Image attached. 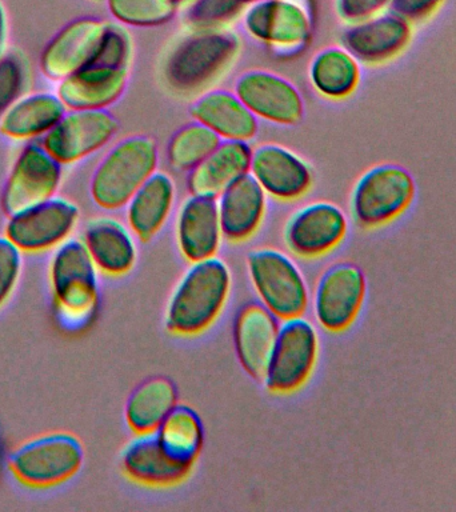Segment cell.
<instances>
[{"instance_id":"836d02e7","label":"cell","mask_w":456,"mask_h":512,"mask_svg":"<svg viewBox=\"0 0 456 512\" xmlns=\"http://www.w3.org/2000/svg\"><path fill=\"white\" fill-rule=\"evenodd\" d=\"M244 0H192L183 12L188 30L226 28L246 10Z\"/></svg>"},{"instance_id":"4dcf8cb0","label":"cell","mask_w":456,"mask_h":512,"mask_svg":"<svg viewBox=\"0 0 456 512\" xmlns=\"http://www.w3.org/2000/svg\"><path fill=\"white\" fill-rule=\"evenodd\" d=\"M164 450L180 462L195 464L204 444V426L198 412L186 404H176L155 432Z\"/></svg>"},{"instance_id":"4316f807","label":"cell","mask_w":456,"mask_h":512,"mask_svg":"<svg viewBox=\"0 0 456 512\" xmlns=\"http://www.w3.org/2000/svg\"><path fill=\"white\" fill-rule=\"evenodd\" d=\"M176 203V184L171 175L156 171L128 200L127 226L136 239L148 242L166 226Z\"/></svg>"},{"instance_id":"2e32d148","label":"cell","mask_w":456,"mask_h":512,"mask_svg":"<svg viewBox=\"0 0 456 512\" xmlns=\"http://www.w3.org/2000/svg\"><path fill=\"white\" fill-rule=\"evenodd\" d=\"M414 26L394 12L347 24L340 36V44L350 51L360 64L386 66L395 62L410 48L414 39Z\"/></svg>"},{"instance_id":"ab89813d","label":"cell","mask_w":456,"mask_h":512,"mask_svg":"<svg viewBox=\"0 0 456 512\" xmlns=\"http://www.w3.org/2000/svg\"><path fill=\"white\" fill-rule=\"evenodd\" d=\"M8 22L6 10L0 2V56L7 51Z\"/></svg>"},{"instance_id":"7402d4cb","label":"cell","mask_w":456,"mask_h":512,"mask_svg":"<svg viewBox=\"0 0 456 512\" xmlns=\"http://www.w3.org/2000/svg\"><path fill=\"white\" fill-rule=\"evenodd\" d=\"M80 239L100 274L119 278L135 267L138 260L136 236L119 219L96 216L88 220Z\"/></svg>"},{"instance_id":"f546056e","label":"cell","mask_w":456,"mask_h":512,"mask_svg":"<svg viewBox=\"0 0 456 512\" xmlns=\"http://www.w3.org/2000/svg\"><path fill=\"white\" fill-rule=\"evenodd\" d=\"M178 404V391L170 379L156 376L140 383L128 396L124 416L135 435L154 434Z\"/></svg>"},{"instance_id":"5b68a950","label":"cell","mask_w":456,"mask_h":512,"mask_svg":"<svg viewBox=\"0 0 456 512\" xmlns=\"http://www.w3.org/2000/svg\"><path fill=\"white\" fill-rule=\"evenodd\" d=\"M83 443L66 431L47 432L18 444L8 456V470L16 482L34 490H47L75 478L82 470Z\"/></svg>"},{"instance_id":"e575fe53","label":"cell","mask_w":456,"mask_h":512,"mask_svg":"<svg viewBox=\"0 0 456 512\" xmlns=\"http://www.w3.org/2000/svg\"><path fill=\"white\" fill-rule=\"evenodd\" d=\"M31 86L30 63L23 52L11 50L0 56V118Z\"/></svg>"},{"instance_id":"f1b7e54d","label":"cell","mask_w":456,"mask_h":512,"mask_svg":"<svg viewBox=\"0 0 456 512\" xmlns=\"http://www.w3.org/2000/svg\"><path fill=\"white\" fill-rule=\"evenodd\" d=\"M308 78L316 94L332 102H342L358 90L362 68L342 44L328 46L316 52L311 59Z\"/></svg>"},{"instance_id":"9c48e42d","label":"cell","mask_w":456,"mask_h":512,"mask_svg":"<svg viewBox=\"0 0 456 512\" xmlns=\"http://www.w3.org/2000/svg\"><path fill=\"white\" fill-rule=\"evenodd\" d=\"M319 350L320 339L314 323L303 316L282 320L262 380L264 386L278 395L299 391L314 374Z\"/></svg>"},{"instance_id":"52a82bcc","label":"cell","mask_w":456,"mask_h":512,"mask_svg":"<svg viewBox=\"0 0 456 512\" xmlns=\"http://www.w3.org/2000/svg\"><path fill=\"white\" fill-rule=\"evenodd\" d=\"M247 271L259 303L280 320L306 314L310 287L299 264L287 252L272 247L256 248L248 252Z\"/></svg>"},{"instance_id":"d4e9b609","label":"cell","mask_w":456,"mask_h":512,"mask_svg":"<svg viewBox=\"0 0 456 512\" xmlns=\"http://www.w3.org/2000/svg\"><path fill=\"white\" fill-rule=\"evenodd\" d=\"M268 196L250 174L228 187L216 199L224 239L242 243L262 226Z\"/></svg>"},{"instance_id":"ba28073f","label":"cell","mask_w":456,"mask_h":512,"mask_svg":"<svg viewBox=\"0 0 456 512\" xmlns=\"http://www.w3.org/2000/svg\"><path fill=\"white\" fill-rule=\"evenodd\" d=\"M243 27L274 54L291 58L310 44L314 18L307 0H258L247 4Z\"/></svg>"},{"instance_id":"603a6c76","label":"cell","mask_w":456,"mask_h":512,"mask_svg":"<svg viewBox=\"0 0 456 512\" xmlns=\"http://www.w3.org/2000/svg\"><path fill=\"white\" fill-rule=\"evenodd\" d=\"M128 83V68L87 64L60 80L58 92L67 110H108L118 102Z\"/></svg>"},{"instance_id":"b9f144b4","label":"cell","mask_w":456,"mask_h":512,"mask_svg":"<svg viewBox=\"0 0 456 512\" xmlns=\"http://www.w3.org/2000/svg\"><path fill=\"white\" fill-rule=\"evenodd\" d=\"M247 4L258 2V0H244Z\"/></svg>"},{"instance_id":"277c9868","label":"cell","mask_w":456,"mask_h":512,"mask_svg":"<svg viewBox=\"0 0 456 512\" xmlns=\"http://www.w3.org/2000/svg\"><path fill=\"white\" fill-rule=\"evenodd\" d=\"M99 275L82 239H68L52 251L48 264L51 298L67 330H79L94 316L100 299Z\"/></svg>"},{"instance_id":"44dd1931","label":"cell","mask_w":456,"mask_h":512,"mask_svg":"<svg viewBox=\"0 0 456 512\" xmlns=\"http://www.w3.org/2000/svg\"><path fill=\"white\" fill-rule=\"evenodd\" d=\"M120 467L131 482L152 488L178 486L190 476L194 464L172 458L158 436L136 435L120 454Z\"/></svg>"},{"instance_id":"8fae6325","label":"cell","mask_w":456,"mask_h":512,"mask_svg":"<svg viewBox=\"0 0 456 512\" xmlns=\"http://www.w3.org/2000/svg\"><path fill=\"white\" fill-rule=\"evenodd\" d=\"M80 220L75 202L62 196L8 216L4 235L23 254H43L72 238Z\"/></svg>"},{"instance_id":"7a4b0ae2","label":"cell","mask_w":456,"mask_h":512,"mask_svg":"<svg viewBox=\"0 0 456 512\" xmlns=\"http://www.w3.org/2000/svg\"><path fill=\"white\" fill-rule=\"evenodd\" d=\"M240 39L226 28L190 30L164 60V80L178 94H195L220 78L238 58Z\"/></svg>"},{"instance_id":"e0dca14e","label":"cell","mask_w":456,"mask_h":512,"mask_svg":"<svg viewBox=\"0 0 456 512\" xmlns=\"http://www.w3.org/2000/svg\"><path fill=\"white\" fill-rule=\"evenodd\" d=\"M250 175L268 198L279 202L303 198L314 183L310 164L291 148L276 143L252 148Z\"/></svg>"},{"instance_id":"d590c367","label":"cell","mask_w":456,"mask_h":512,"mask_svg":"<svg viewBox=\"0 0 456 512\" xmlns=\"http://www.w3.org/2000/svg\"><path fill=\"white\" fill-rule=\"evenodd\" d=\"M132 58L131 35L122 24L107 22L98 54L92 63L112 67H130Z\"/></svg>"},{"instance_id":"d6986e66","label":"cell","mask_w":456,"mask_h":512,"mask_svg":"<svg viewBox=\"0 0 456 512\" xmlns=\"http://www.w3.org/2000/svg\"><path fill=\"white\" fill-rule=\"evenodd\" d=\"M175 239L190 263L218 255L224 236L216 199L192 194L184 199L176 212Z\"/></svg>"},{"instance_id":"30bf717a","label":"cell","mask_w":456,"mask_h":512,"mask_svg":"<svg viewBox=\"0 0 456 512\" xmlns=\"http://www.w3.org/2000/svg\"><path fill=\"white\" fill-rule=\"evenodd\" d=\"M367 296V279L352 262L331 264L320 274L311 295L312 314L324 331L340 334L356 322Z\"/></svg>"},{"instance_id":"1f68e13d","label":"cell","mask_w":456,"mask_h":512,"mask_svg":"<svg viewBox=\"0 0 456 512\" xmlns=\"http://www.w3.org/2000/svg\"><path fill=\"white\" fill-rule=\"evenodd\" d=\"M222 139L210 128L192 120L172 134L166 148V159L172 170L190 172L218 147Z\"/></svg>"},{"instance_id":"9a60e30c","label":"cell","mask_w":456,"mask_h":512,"mask_svg":"<svg viewBox=\"0 0 456 512\" xmlns=\"http://www.w3.org/2000/svg\"><path fill=\"white\" fill-rule=\"evenodd\" d=\"M234 92L258 120L296 126L304 116V99L290 79L267 70H248L235 80Z\"/></svg>"},{"instance_id":"cb8c5ba5","label":"cell","mask_w":456,"mask_h":512,"mask_svg":"<svg viewBox=\"0 0 456 512\" xmlns=\"http://www.w3.org/2000/svg\"><path fill=\"white\" fill-rule=\"evenodd\" d=\"M252 148L250 142L222 140L202 163L188 172L190 194L218 199L228 187L250 174Z\"/></svg>"},{"instance_id":"5bb4252c","label":"cell","mask_w":456,"mask_h":512,"mask_svg":"<svg viewBox=\"0 0 456 512\" xmlns=\"http://www.w3.org/2000/svg\"><path fill=\"white\" fill-rule=\"evenodd\" d=\"M348 226L347 214L342 207L318 200L292 212L284 224L283 240L292 255L319 259L344 242Z\"/></svg>"},{"instance_id":"ffe728a7","label":"cell","mask_w":456,"mask_h":512,"mask_svg":"<svg viewBox=\"0 0 456 512\" xmlns=\"http://www.w3.org/2000/svg\"><path fill=\"white\" fill-rule=\"evenodd\" d=\"M280 322L259 302L246 303L236 312L232 328L236 356L243 370L254 379L263 380L266 374Z\"/></svg>"},{"instance_id":"4fadbf2b","label":"cell","mask_w":456,"mask_h":512,"mask_svg":"<svg viewBox=\"0 0 456 512\" xmlns=\"http://www.w3.org/2000/svg\"><path fill=\"white\" fill-rule=\"evenodd\" d=\"M120 123L108 110H67L40 142L60 164L70 166L114 143Z\"/></svg>"},{"instance_id":"83f0119b","label":"cell","mask_w":456,"mask_h":512,"mask_svg":"<svg viewBox=\"0 0 456 512\" xmlns=\"http://www.w3.org/2000/svg\"><path fill=\"white\" fill-rule=\"evenodd\" d=\"M66 111L54 92H27L0 118V134L16 142H40Z\"/></svg>"},{"instance_id":"3957f363","label":"cell","mask_w":456,"mask_h":512,"mask_svg":"<svg viewBox=\"0 0 456 512\" xmlns=\"http://www.w3.org/2000/svg\"><path fill=\"white\" fill-rule=\"evenodd\" d=\"M159 146L150 135L124 136L107 148L90 179L92 202L104 211L127 206L159 166Z\"/></svg>"},{"instance_id":"7c38bea8","label":"cell","mask_w":456,"mask_h":512,"mask_svg":"<svg viewBox=\"0 0 456 512\" xmlns=\"http://www.w3.org/2000/svg\"><path fill=\"white\" fill-rule=\"evenodd\" d=\"M63 164L42 142H27L15 156L2 191L7 216L54 198L63 180Z\"/></svg>"},{"instance_id":"60d3db41","label":"cell","mask_w":456,"mask_h":512,"mask_svg":"<svg viewBox=\"0 0 456 512\" xmlns=\"http://www.w3.org/2000/svg\"><path fill=\"white\" fill-rule=\"evenodd\" d=\"M176 4V6H187L188 3H191L192 0H172Z\"/></svg>"},{"instance_id":"8d00e7d4","label":"cell","mask_w":456,"mask_h":512,"mask_svg":"<svg viewBox=\"0 0 456 512\" xmlns=\"http://www.w3.org/2000/svg\"><path fill=\"white\" fill-rule=\"evenodd\" d=\"M23 270V252L7 238L0 236V310L12 298Z\"/></svg>"},{"instance_id":"74e56055","label":"cell","mask_w":456,"mask_h":512,"mask_svg":"<svg viewBox=\"0 0 456 512\" xmlns=\"http://www.w3.org/2000/svg\"><path fill=\"white\" fill-rule=\"evenodd\" d=\"M446 2L447 0H392L390 11L416 27L431 22L442 11Z\"/></svg>"},{"instance_id":"ac0fdd59","label":"cell","mask_w":456,"mask_h":512,"mask_svg":"<svg viewBox=\"0 0 456 512\" xmlns=\"http://www.w3.org/2000/svg\"><path fill=\"white\" fill-rule=\"evenodd\" d=\"M106 26L96 18H80L64 26L40 54L43 75L60 82L94 62Z\"/></svg>"},{"instance_id":"f35d334b","label":"cell","mask_w":456,"mask_h":512,"mask_svg":"<svg viewBox=\"0 0 456 512\" xmlns=\"http://www.w3.org/2000/svg\"><path fill=\"white\" fill-rule=\"evenodd\" d=\"M391 2L392 0H335V11L340 20L352 24L390 10Z\"/></svg>"},{"instance_id":"484cf974","label":"cell","mask_w":456,"mask_h":512,"mask_svg":"<svg viewBox=\"0 0 456 512\" xmlns=\"http://www.w3.org/2000/svg\"><path fill=\"white\" fill-rule=\"evenodd\" d=\"M191 115L222 140L251 142L258 134L259 120L234 91L224 88L204 91L192 104Z\"/></svg>"},{"instance_id":"d6a6232c","label":"cell","mask_w":456,"mask_h":512,"mask_svg":"<svg viewBox=\"0 0 456 512\" xmlns=\"http://www.w3.org/2000/svg\"><path fill=\"white\" fill-rule=\"evenodd\" d=\"M116 23L130 27H158L171 22L176 14L172 0H107Z\"/></svg>"},{"instance_id":"6da1fadb","label":"cell","mask_w":456,"mask_h":512,"mask_svg":"<svg viewBox=\"0 0 456 512\" xmlns=\"http://www.w3.org/2000/svg\"><path fill=\"white\" fill-rule=\"evenodd\" d=\"M231 284L230 267L218 256L191 263L168 299L167 330L178 336L203 334L222 315Z\"/></svg>"},{"instance_id":"8992f818","label":"cell","mask_w":456,"mask_h":512,"mask_svg":"<svg viewBox=\"0 0 456 512\" xmlns=\"http://www.w3.org/2000/svg\"><path fill=\"white\" fill-rule=\"evenodd\" d=\"M416 198V182L406 167L375 164L356 180L350 195L352 220L363 230H378L402 218Z\"/></svg>"}]
</instances>
